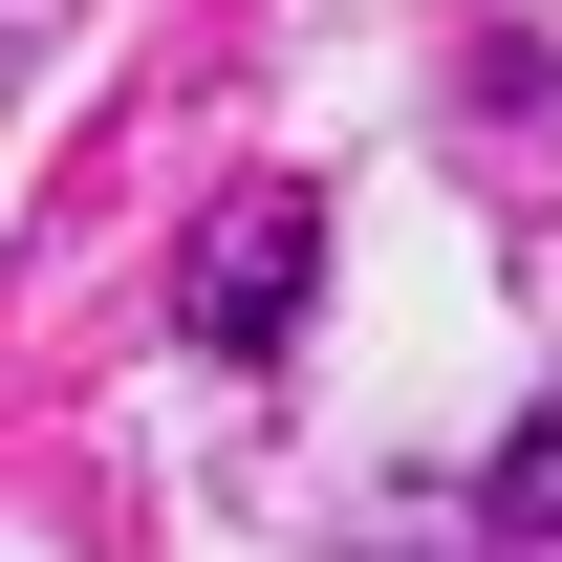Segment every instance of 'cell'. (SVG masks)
<instances>
[{
  "label": "cell",
  "mask_w": 562,
  "mask_h": 562,
  "mask_svg": "<svg viewBox=\"0 0 562 562\" xmlns=\"http://www.w3.org/2000/svg\"><path fill=\"white\" fill-rule=\"evenodd\" d=\"M303 281H325V216H303V195H238L195 260H173V303H195V347H281Z\"/></svg>",
  "instance_id": "1"
},
{
  "label": "cell",
  "mask_w": 562,
  "mask_h": 562,
  "mask_svg": "<svg viewBox=\"0 0 562 562\" xmlns=\"http://www.w3.org/2000/svg\"><path fill=\"white\" fill-rule=\"evenodd\" d=\"M497 519H519V541H562V412L519 432V454H497Z\"/></svg>",
  "instance_id": "2"
}]
</instances>
